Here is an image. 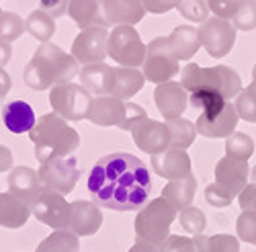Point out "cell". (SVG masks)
I'll return each instance as SVG.
<instances>
[{"instance_id": "21", "label": "cell", "mask_w": 256, "mask_h": 252, "mask_svg": "<svg viewBox=\"0 0 256 252\" xmlns=\"http://www.w3.org/2000/svg\"><path fill=\"white\" fill-rule=\"evenodd\" d=\"M8 188H10V193L20 197L31 207L37 201V197L41 195V191H44L41 180H39V174H37V170H33L31 166H14V168H10Z\"/></svg>"}, {"instance_id": "24", "label": "cell", "mask_w": 256, "mask_h": 252, "mask_svg": "<svg viewBox=\"0 0 256 252\" xmlns=\"http://www.w3.org/2000/svg\"><path fill=\"white\" fill-rule=\"evenodd\" d=\"M33 214V207L14 193H0V226L8 230L23 228Z\"/></svg>"}, {"instance_id": "28", "label": "cell", "mask_w": 256, "mask_h": 252, "mask_svg": "<svg viewBox=\"0 0 256 252\" xmlns=\"http://www.w3.org/2000/svg\"><path fill=\"white\" fill-rule=\"evenodd\" d=\"M68 16L80 27V31L88 29V27H102L100 25L98 0H70Z\"/></svg>"}, {"instance_id": "2", "label": "cell", "mask_w": 256, "mask_h": 252, "mask_svg": "<svg viewBox=\"0 0 256 252\" xmlns=\"http://www.w3.org/2000/svg\"><path fill=\"white\" fill-rule=\"evenodd\" d=\"M78 66L80 64L72 58V54H66L60 46L46 41L35 50L33 58L25 66L23 80L33 90H50L78 76Z\"/></svg>"}, {"instance_id": "11", "label": "cell", "mask_w": 256, "mask_h": 252, "mask_svg": "<svg viewBox=\"0 0 256 252\" xmlns=\"http://www.w3.org/2000/svg\"><path fill=\"white\" fill-rule=\"evenodd\" d=\"M199 33V41L201 48H205V52L211 58H226L236 44V27H234L230 20L220 18V16H211L205 23H201V27L197 29Z\"/></svg>"}, {"instance_id": "5", "label": "cell", "mask_w": 256, "mask_h": 252, "mask_svg": "<svg viewBox=\"0 0 256 252\" xmlns=\"http://www.w3.org/2000/svg\"><path fill=\"white\" fill-rule=\"evenodd\" d=\"M250 176L248 162L224 156L216 164V180L207 184L205 199L211 207H230L242 188L246 186V180Z\"/></svg>"}, {"instance_id": "45", "label": "cell", "mask_w": 256, "mask_h": 252, "mask_svg": "<svg viewBox=\"0 0 256 252\" xmlns=\"http://www.w3.org/2000/svg\"><path fill=\"white\" fill-rule=\"evenodd\" d=\"M146 12H152V14H164L168 10L176 8L178 0H142Z\"/></svg>"}, {"instance_id": "19", "label": "cell", "mask_w": 256, "mask_h": 252, "mask_svg": "<svg viewBox=\"0 0 256 252\" xmlns=\"http://www.w3.org/2000/svg\"><path fill=\"white\" fill-rule=\"evenodd\" d=\"M154 100H156V107H158L160 115L166 121H172V119L182 117L186 104H188V94L180 82L170 80V82H164V84H158L156 86Z\"/></svg>"}, {"instance_id": "13", "label": "cell", "mask_w": 256, "mask_h": 252, "mask_svg": "<svg viewBox=\"0 0 256 252\" xmlns=\"http://www.w3.org/2000/svg\"><path fill=\"white\" fill-rule=\"evenodd\" d=\"M33 216L44 224L54 230H68L70 226V203L66 197L44 188L37 201L33 203Z\"/></svg>"}, {"instance_id": "39", "label": "cell", "mask_w": 256, "mask_h": 252, "mask_svg": "<svg viewBox=\"0 0 256 252\" xmlns=\"http://www.w3.org/2000/svg\"><path fill=\"white\" fill-rule=\"evenodd\" d=\"M205 252H240V240L230 234L207 236Z\"/></svg>"}, {"instance_id": "51", "label": "cell", "mask_w": 256, "mask_h": 252, "mask_svg": "<svg viewBox=\"0 0 256 252\" xmlns=\"http://www.w3.org/2000/svg\"><path fill=\"white\" fill-rule=\"evenodd\" d=\"M250 178H252V182H256V166L250 168Z\"/></svg>"}, {"instance_id": "27", "label": "cell", "mask_w": 256, "mask_h": 252, "mask_svg": "<svg viewBox=\"0 0 256 252\" xmlns=\"http://www.w3.org/2000/svg\"><path fill=\"white\" fill-rule=\"evenodd\" d=\"M168 44L172 48L174 56L180 60H190L199 50H201V41H199V33L195 27L190 25H180L176 27L172 33L168 35Z\"/></svg>"}, {"instance_id": "8", "label": "cell", "mask_w": 256, "mask_h": 252, "mask_svg": "<svg viewBox=\"0 0 256 252\" xmlns=\"http://www.w3.org/2000/svg\"><path fill=\"white\" fill-rule=\"evenodd\" d=\"M106 56L123 68H138L146 60V44L132 25H119L109 33Z\"/></svg>"}, {"instance_id": "32", "label": "cell", "mask_w": 256, "mask_h": 252, "mask_svg": "<svg viewBox=\"0 0 256 252\" xmlns=\"http://www.w3.org/2000/svg\"><path fill=\"white\" fill-rule=\"evenodd\" d=\"M226 154L230 158L248 162V158L254 154V140L248 134L234 132L232 136L226 138Z\"/></svg>"}, {"instance_id": "16", "label": "cell", "mask_w": 256, "mask_h": 252, "mask_svg": "<svg viewBox=\"0 0 256 252\" xmlns=\"http://www.w3.org/2000/svg\"><path fill=\"white\" fill-rule=\"evenodd\" d=\"M238 111L236 107L228 100L224 104V109L220 111H207L201 113L197 117L195 123V130L199 136L203 138H211V140H218V138H228L236 132V125H238Z\"/></svg>"}, {"instance_id": "48", "label": "cell", "mask_w": 256, "mask_h": 252, "mask_svg": "<svg viewBox=\"0 0 256 252\" xmlns=\"http://www.w3.org/2000/svg\"><path fill=\"white\" fill-rule=\"evenodd\" d=\"M130 252H162L160 246L148 242V240H136V244L130 248Z\"/></svg>"}, {"instance_id": "23", "label": "cell", "mask_w": 256, "mask_h": 252, "mask_svg": "<svg viewBox=\"0 0 256 252\" xmlns=\"http://www.w3.org/2000/svg\"><path fill=\"white\" fill-rule=\"evenodd\" d=\"M4 128L10 134H29L33 125L37 123V117L33 113V107L27 100H10L0 109Z\"/></svg>"}, {"instance_id": "7", "label": "cell", "mask_w": 256, "mask_h": 252, "mask_svg": "<svg viewBox=\"0 0 256 252\" xmlns=\"http://www.w3.org/2000/svg\"><path fill=\"white\" fill-rule=\"evenodd\" d=\"M142 74L148 82L164 84L170 82L180 70L178 58L168 44V37H156L146 46V60L142 64Z\"/></svg>"}, {"instance_id": "25", "label": "cell", "mask_w": 256, "mask_h": 252, "mask_svg": "<svg viewBox=\"0 0 256 252\" xmlns=\"http://www.w3.org/2000/svg\"><path fill=\"white\" fill-rule=\"evenodd\" d=\"M195 191H197V178L190 172L184 178L178 180H170L164 188H162V197L172 205L176 212H182V209L193 205L195 199Z\"/></svg>"}, {"instance_id": "31", "label": "cell", "mask_w": 256, "mask_h": 252, "mask_svg": "<svg viewBox=\"0 0 256 252\" xmlns=\"http://www.w3.org/2000/svg\"><path fill=\"white\" fill-rule=\"evenodd\" d=\"M35 252H80V240L70 230H56L37 246Z\"/></svg>"}, {"instance_id": "37", "label": "cell", "mask_w": 256, "mask_h": 252, "mask_svg": "<svg viewBox=\"0 0 256 252\" xmlns=\"http://www.w3.org/2000/svg\"><path fill=\"white\" fill-rule=\"evenodd\" d=\"M232 25L240 31L256 29V0H240L238 10L232 18Z\"/></svg>"}, {"instance_id": "6", "label": "cell", "mask_w": 256, "mask_h": 252, "mask_svg": "<svg viewBox=\"0 0 256 252\" xmlns=\"http://www.w3.org/2000/svg\"><path fill=\"white\" fill-rule=\"evenodd\" d=\"M176 209L164 197L152 199L140 214L136 216V236L138 240H148L162 248L166 238L170 236V226L176 220Z\"/></svg>"}, {"instance_id": "52", "label": "cell", "mask_w": 256, "mask_h": 252, "mask_svg": "<svg viewBox=\"0 0 256 252\" xmlns=\"http://www.w3.org/2000/svg\"><path fill=\"white\" fill-rule=\"evenodd\" d=\"M252 78H254V82H256V66H254V70H252Z\"/></svg>"}, {"instance_id": "26", "label": "cell", "mask_w": 256, "mask_h": 252, "mask_svg": "<svg viewBox=\"0 0 256 252\" xmlns=\"http://www.w3.org/2000/svg\"><path fill=\"white\" fill-rule=\"evenodd\" d=\"M111 70H113V66H106L104 62H98V64L82 66V70H78V78L88 92H92L96 96H109Z\"/></svg>"}, {"instance_id": "36", "label": "cell", "mask_w": 256, "mask_h": 252, "mask_svg": "<svg viewBox=\"0 0 256 252\" xmlns=\"http://www.w3.org/2000/svg\"><path fill=\"white\" fill-rule=\"evenodd\" d=\"M178 222H180V226H182V230L186 234H193V236H197V234H203V230H205V226H207V218H205V214L201 212L199 207H186V209H182L180 212V216H178Z\"/></svg>"}, {"instance_id": "3", "label": "cell", "mask_w": 256, "mask_h": 252, "mask_svg": "<svg viewBox=\"0 0 256 252\" xmlns=\"http://www.w3.org/2000/svg\"><path fill=\"white\" fill-rule=\"evenodd\" d=\"M29 140L33 142L35 158L39 160V164H46L56 158H66L80 146V134L70 128L68 121L58 113L41 115L29 132Z\"/></svg>"}, {"instance_id": "33", "label": "cell", "mask_w": 256, "mask_h": 252, "mask_svg": "<svg viewBox=\"0 0 256 252\" xmlns=\"http://www.w3.org/2000/svg\"><path fill=\"white\" fill-rule=\"evenodd\" d=\"M188 102H190V107L199 109L201 113H207V111H220V109H224V104H226L228 100H226L220 92H216V90L199 88V90H195V92H190Z\"/></svg>"}, {"instance_id": "15", "label": "cell", "mask_w": 256, "mask_h": 252, "mask_svg": "<svg viewBox=\"0 0 256 252\" xmlns=\"http://www.w3.org/2000/svg\"><path fill=\"white\" fill-rule=\"evenodd\" d=\"M100 25L119 27V25H138L146 14L142 0H98Z\"/></svg>"}, {"instance_id": "12", "label": "cell", "mask_w": 256, "mask_h": 252, "mask_svg": "<svg viewBox=\"0 0 256 252\" xmlns=\"http://www.w3.org/2000/svg\"><path fill=\"white\" fill-rule=\"evenodd\" d=\"M106 41H109L106 27L82 29L72 44V58L82 66L104 62V58H109L106 56Z\"/></svg>"}, {"instance_id": "50", "label": "cell", "mask_w": 256, "mask_h": 252, "mask_svg": "<svg viewBox=\"0 0 256 252\" xmlns=\"http://www.w3.org/2000/svg\"><path fill=\"white\" fill-rule=\"evenodd\" d=\"M10 86H12L10 76L6 74V70H4V68H0V100L6 98V94H8Z\"/></svg>"}, {"instance_id": "34", "label": "cell", "mask_w": 256, "mask_h": 252, "mask_svg": "<svg viewBox=\"0 0 256 252\" xmlns=\"http://www.w3.org/2000/svg\"><path fill=\"white\" fill-rule=\"evenodd\" d=\"M234 107H236L240 119H244L248 123H256V82L248 84L246 88L240 90Z\"/></svg>"}, {"instance_id": "20", "label": "cell", "mask_w": 256, "mask_h": 252, "mask_svg": "<svg viewBox=\"0 0 256 252\" xmlns=\"http://www.w3.org/2000/svg\"><path fill=\"white\" fill-rule=\"evenodd\" d=\"M152 170L168 180H178L190 174V158L186 150L168 148L162 154L152 156Z\"/></svg>"}, {"instance_id": "22", "label": "cell", "mask_w": 256, "mask_h": 252, "mask_svg": "<svg viewBox=\"0 0 256 252\" xmlns=\"http://www.w3.org/2000/svg\"><path fill=\"white\" fill-rule=\"evenodd\" d=\"M144 74L138 68H123L117 66L111 70L109 80V96H115L119 100H130L144 88Z\"/></svg>"}, {"instance_id": "35", "label": "cell", "mask_w": 256, "mask_h": 252, "mask_svg": "<svg viewBox=\"0 0 256 252\" xmlns=\"http://www.w3.org/2000/svg\"><path fill=\"white\" fill-rule=\"evenodd\" d=\"M25 33V20L20 18L16 12H0V39L2 41H16L20 35Z\"/></svg>"}, {"instance_id": "43", "label": "cell", "mask_w": 256, "mask_h": 252, "mask_svg": "<svg viewBox=\"0 0 256 252\" xmlns=\"http://www.w3.org/2000/svg\"><path fill=\"white\" fill-rule=\"evenodd\" d=\"M144 117H148V115H146V111H144L142 104L127 100V117H125V123L121 125V130H123V132H132L134 125H136L138 121H142Z\"/></svg>"}, {"instance_id": "14", "label": "cell", "mask_w": 256, "mask_h": 252, "mask_svg": "<svg viewBox=\"0 0 256 252\" xmlns=\"http://www.w3.org/2000/svg\"><path fill=\"white\" fill-rule=\"evenodd\" d=\"M130 134L138 148L150 156L162 154L170 148V132H168V125L162 121L144 117L134 125V130Z\"/></svg>"}, {"instance_id": "17", "label": "cell", "mask_w": 256, "mask_h": 252, "mask_svg": "<svg viewBox=\"0 0 256 252\" xmlns=\"http://www.w3.org/2000/svg\"><path fill=\"white\" fill-rule=\"evenodd\" d=\"M102 226V212L92 201L78 199L70 203V226L68 230L78 238L94 236Z\"/></svg>"}, {"instance_id": "53", "label": "cell", "mask_w": 256, "mask_h": 252, "mask_svg": "<svg viewBox=\"0 0 256 252\" xmlns=\"http://www.w3.org/2000/svg\"><path fill=\"white\" fill-rule=\"evenodd\" d=\"M0 12H2V10H0Z\"/></svg>"}, {"instance_id": "4", "label": "cell", "mask_w": 256, "mask_h": 252, "mask_svg": "<svg viewBox=\"0 0 256 252\" xmlns=\"http://www.w3.org/2000/svg\"><path fill=\"white\" fill-rule=\"evenodd\" d=\"M180 84L184 90L195 92L199 88H209L220 92L226 100L238 96L242 90V80L238 72L230 66H213V68H203L199 64H186L180 72Z\"/></svg>"}, {"instance_id": "30", "label": "cell", "mask_w": 256, "mask_h": 252, "mask_svg": "<svg viewBox=\"0 0 256 252\" xmlns=\"http://www.w3.org/2000/svg\"><path fill=\"white\" fill-rule=\"evenodd\" d=\"M168 132H170V148H178V150H186L188 146H193L195 138H197V130L195 123L188 121L184 117L166 121Z\"/></svg>"}, {"instance_id": "41", "label": "cell", "mask_w": 256, "mask_h": 252, "mask_svg": "<svg viewBox=\"0 0 256 252\" xmlns=\"http://www.w3.org/2000/svg\"><path fill=\"white\" fill-rule=\"evenodd\" d=\"M205 2H207L209 12H213L220 18L230 20V18H234V14H236L240 0H205Z\"/></svg>"}, {"instance_id": "40", "label": "cell", "mask_w": 256, "mask_h": 252, "mask_svg": "<svg viewBox=\"0 0 256 252\" xmlns=\"http://www.w3.org/2000/svg\"><path fill=\"white\" fill-rule=\"evenodd\" d=\"M238 240H244L248 244L256 246V212H242L236 222Z\"/></svg>"}, {"instance_id": "47", "label": "cell", "mask_w": 256, "mask_h": 252, "mask_svg": "<svg viewBox=\"0 0 256 252\" xmlns=\"http://www.w3.org/2000/svg\"><path fill=\"white\" fill-rule=\"evenodd\" d=\"M12 168V152L6 146L0 144V172H6Z\"/></svg>"}, {"instance_id": "10", "label": "cell", "mask_w": 256, "mask_h": 252, "mask_svg": "<svg viewBox=\"0 0 256 252\" xmlns=\"http://www.w3.org/2000/svg\"><path fill=\"white\" fill-rule=\"evenodd\" d=\"M39 180L44 188H50V191H56L60 195H70L74 191V186L80 178V170H78V162L72 156L66 158H56L50 160L46 164L39 166Z\"/></svg>"}, {"instance_id": "38", "label": "cell", "mask_w": 256, "mask_h": 252, "mask_svg": "<svg viewBox=\"0 0 256 252\" xmlns=\"http://www.w3.org/2000/svg\"><path fill=\"white\" fill-rule=\"evenodd\" d=\"M176 8L186 20H193V23H205L209 18V8L205 0H178Z\"/></svg>"}, {"instance_id": "29", "label": "cell", "mask_w": 256, "mask_h": 252, "mask_svg": "<svg viewBox=\"0 0 256 252\" xmlns=\"http://www.w3.org/2000/svg\"><path fill=\"white\" fill-rule=\"evenodd\" d=\"M25 31L35 37L37 41H41V44H46V41H50L56 33V18L52 14H48L46 10H33L27 20H25Z\"/></svg>"}, {"instance_id": "18", "label": "cell", "mask_w": 256, "mask_h": 252, "mask_svg": "<svg viewBox=\"0 0 256 252\" xmlns=\"http://www.w3.org/2000/svg\"><path fill=\"white\" fill-rule=\"evenodd\" d=\"M127 117V100H119L115 96H96L90 102L86 119L98 128H119Z\"/></svg>"}, {"instance_id": "9", "label": "cell", "mask_w": 256, "mask_h": 252, "mask_svg": "<svg viewBox=\"0 0 256 252\" xmlns=\"http://www.w3.org/2000/svg\"><path fill=\"white\" fill-rule=\"evenodd\" d=\"M90 102H92V96L82 84L66 82V84H58V86L50 88V104L54 113H58L66 121L86 119Z\"/></svg>"}, {"instance_id": "46", "label": "cell", "mask_w": 256, "mask_h": 252, "mask_svg": "<svg viewBox=\"0 0 256 252\" xmlns=\"http://www.w3.org/2000/svg\"><path fill=\"white\" fill-rule=\"evenodd\" d=\"M39 2H41V10H46L48 14L58 18V16H64L68 12L70 0H39Z\"/></svg>"}, {"instance_id": "42", "label": "cell", "mask_w": 256, "mask_h": 252, "mask_svg": "<svg viewBox=\"0 0 256 252\" xmlns=\"http://www.w3.org/2000/svg\"><path fill=\"white\" fill-rule=\"evenodd\" d=\"M160 250L162 252H195V246H193V238L170 234Z\"/></svg>"}, {"instance_id": "1", "label": "cell", "mask_w": 256, "mask_h": 252, "mask_svg": "<svg viewBox=\"0 0 256 252\" xmlns=\"http://www.w3.org/2000/svg\"><path fill=\"white\" fill-rule=\"evenodd\" d=\"M86 186L92 203L113 212H138L150 197L152 178L148 166L130 152L102 156L88 172Z\"/></svg>"}, {"instance_id": "49", "label": "cell", "mask_w": 256, "mask_h": 252, "mask_svg": "<svg viewBox=\"0 0 256 252\" xmlns=\"http://www.w3.org/2000/svg\"><path fill=\"white\" fill-rule=\"evenodd\" d=\"M10 58H12V48H10V44H8V41L0 39V68H4L8 62H10Z\"/></svg>"}, {"instance_id": "44", "label": "cell", "mask_w": 256, "mask_h": 252, "mask_svg": "<svg viewBox=\"0 0 256 252\" xmlns=\"http://www.w3.org/2000/svg\"><path fill=\"white\" fill-rule=\"evenodd\" d=\"M238 203L242 212H256V182H250L242 188V193L238 195Z\"/></svg>"}]
</instances>
